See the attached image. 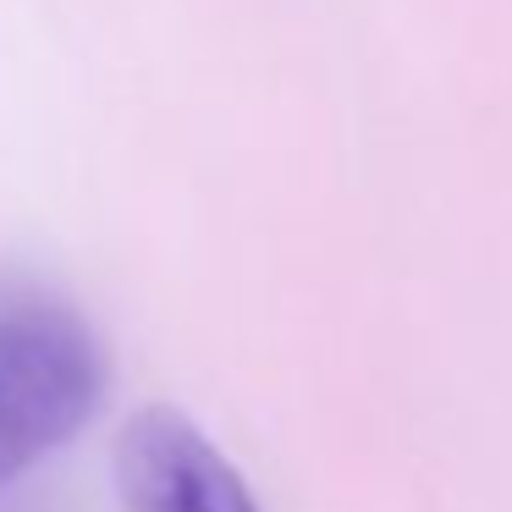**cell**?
<instances>
[{"mask_svg":"<svg viewBox=\"0 0 512 512\" xmlns=\"http://www.w3.org/2000/svg\"><path fill=\"white\" fill-rule=\"evenodd\" d=\"M111 386L105 342L83 314L28 303L0 320V490L78 441Z\"/></svg>","mask_w":512,"mask_h":512,"instance_id":"1","label":"cell"},{"mask_svg":"<svg viewBox=\"0 0 512 512\" xmlns=\"http://www.w3.org/2000/svg\"><path fill=\"white\" fill-rule=\"evenodd\" d=\"M116 490L127 512H265L221 446L166 402H149L122 419Z\"/></svg>","mask_w":512,"mask_h":512,"instance_id":"2","label":"cell"}]
</instances>
